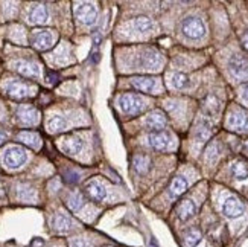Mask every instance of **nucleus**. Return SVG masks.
Instances as JSON below:
<instances>
[{"label":"nucleus","instance_id":"f257e3e1","mask_svg":"<svg viewBox=\"0 0 248 247\" xmlns=\"http://www.w3.org/2000/svg\"><path fill=\"white\" fill-rule=\"evenodd\" d=\"M119 105L125 115L136 116L139 113H142L148 107V99L143 98L140 95L134 93H124L119 98Z\"/></svg>","mask_w":248,"mask_h":247},{"label":"nucleus","instance_id":"f03ea898","mask_svg":"<svg viewBox=\"0 0 248 247\" xmlns=\"http://www.w3.org/2000/svg\"><path fill=\"white\" fill-rule=\"evenodd\" d=\"M2 160H3V165L9 169H17L20 166H23L28 160V151L25 148L21 147H17V145H13V147H8L5 151H3V156H2Z\"/></svg>","mask_w":248,"mask_h":247},{"label":"nucleus","instance_id":"7ed1b4c3","mask_svg":"<svg viewBox=\"0 0 248 247\" xmlns=\"http://www.w3.org/2000/svg\"><path fill=\"white\" fill-rule=\"evenodd\" d=\"M55 32L50 29H35L31 34V43L32 46L38 50H47L55 43Z\"/></svg>","mask_w":248,"mask_h":247},{"label":"nucleus","instance_id":"20e7f679","mask_svg":"<svg viewBox=\"0 0 248 247\" xmlns=\"http://www.w3.org/2000/svg\"><path fill=\"white\" fill-rule=\"evenodd\" d=\"M181 31L187 38L198 40V38H201L204 35V32H206V26H204V23L198 17H187V18L183 20Z\"/></svg>","mask_w":248,"mask_h":247},{"label":"nucleus","instance_id":"39448f33","mask_svg":"<svg viewBox=\"0 0 248 247\" xmlns=\"http://www.w3.org/2000/svg\"><path fill=\"white\" fill-rule=\"evenodd\" d=\"M8 96H11V98H14V99H25V98H29V96L34 95L35 92V87H32V85L23 82V81H9L6 84V87H5Z\"/></svg>","mask_w":248,"mask_h":247},{"label":"nucleus","instance_id":"423d86ee","mask_svg":"<svg viewBox=\"0 0 248 247\" xmlns=\"http://www.w3.org/2000/svg\"><path fill=\"white\" fill-rule=\"evenodd\" d=\"M75 17L82 25H93L96 21V17H98V11H96L93 3L81 2L75 5Z\"/></svg>","mask_w":248,"mask_h":247},{"label":"nucleus","instance_id":"0eeeda50","mask_svg":"<svg viewBox=\"0 0 248 247\" xmlns=\"http://www.w3.org/2000/svg\"><path fill=\"white\" fill-rule=\"evenodd\" d=\"M17 119L20 124L34 127L40 122V112L32 105H20L17 109Z\"/></svg>","mask_w":248,"mask_h":247},{"label":"nucleus","instance_id":"6e6552de","mask_svg":"<svg viewBox=\"0 0 248 247\" xmlns=\"http://www.w3.org/2000/svg\"><path fill=\"white\" fill-rule=\"evenodd\" d=\"M139 66L143 70H155L161 66V55L155 49H145L139 58Z\"/></svg>","mask_w":248,"mask_h":247},{"label":"nucleus","instance_id":"1a4fd4ad","mask_svg":"<svg viewBox=\"0 0 248 247\" xmlns=\"http://www.w3.org/2000/svg\"><path fill=\"white\" fill-rule=\"evenodd\" d=\"M229 69L236 80L248 78V58L244 55H233L229 61Z\"/></svg>","mask_w":248,"mask_h":247},{"label":"nucleus","instance_id":"9d476101","mask_svg":"<svg viewBox=\"0 0 248 247\" xmlns=\"http://www.w3.org/2000/svg\"><path fill=\"white\" fill-rule=\"evenodd\" d=\"M245 211V206H244V203L236 197V196H230L224 200L222 203V212H224V215L225 217H229V218H238L241 217L242 214Z\"/></svg>","mask_w":248,"mask_h":247},{"label":"nucleus","instance_id":"9b49d317","mask_svg":"<svg viewBox=\"0 0 248 247\" xmlns=\"http://www.w3.org/2000/svg\"><path fill=\"white\" fill-rule=\"evenodd\" d=\"M227 127L232 132H247L248 130V113H245L242 109L233 110L227 119Z\"/></svg>","mask_w":248,"mask_h":247},{"label":"nucleus","instance_id":"f8f14e48","mask_svg":"<svg viewBox=\"0 0 248 247\" xmlns=\"http://www.w3.org/2000/svg\"><path fill=\"white\" fill-rule=\"evenodd\" d=\"M60 147L66 154L77 156V154H79L82 151L84 141H82V137H79L78 134H70V136H66L64 139H61Z\"/></svg>","mask_w":248,"mask_h":247},{"label":"nucleus","instance_id":"ddd939ff","mask_svg":"<svg viewBox=\"0 0 248 247\" xmlns=\"http://www.w3.org/2000/svg\"><path fill=\"white\" fill-rule=\"evenodd\" d=\"M168 121H166V116L165 113L161 110H154L151 112L146 119H145V127L148 128V130H153V132H160L163 130V128L166 127Z\"/></svg>","mask_w":248,"mask_h":247},{"label":"nucleus","instance_id":"4468645a","mask_svg":"<svg viewBox=\"0 0 248 247\" xmlns=\"http://www.w3.org/2000/svg\"><path fill=\"white\" fill-rule=\"evenodd\" d=\"M148 142H149V145L153 147L154 149L163 151V149L169 148V145L172 142V137L166 132H153L148 136Z\"/></svg>","mask_w":248,"mask_h":247},{"label":"nucleus","instance_id":"2eb2a0df","mask_svg":"<svg viewBox=\"0 0 248 247\" xmlns=\"http://www.w3.org/2000/svg\"><path fill=\"white\" fill-rule=\"evenodd\" d=\"M49 18V11L45 5H34L29 11V21L32 25H45Z\"/></svg>","mask_w":248,"mask_h":247},{"label":"nucleus","instance_id":"dca6fc26","mask_svg":"<svg viewBox=\"0 0 248 247\" xmlns=\"http://www.w3.org/2000/svg\"><path fill=\"white\" fill-rule=\"evenodd\" d=\"M14 69L23 75V77H29V78H35L40 75V67L37 66L35 63H31V61H25V60H20L17 63H14Z\"/></svg>","mask_w":248,"mask_h":247},{"label":"nucleus","instance_id":"f3484780","mask_svg":"<svg viewBox=\"0 0 248 247\" xmlns=\"http://www.w3.org/2000/svg\"><path fill=\"white\" fill-rule=\"evenodd\" d=\"M72 226H73L72 218L64 212H57L52 218V228L57 232H67L72 229Z\"/></svg>","mask_w":248,"mask_h":247},{"label":"nucleus","instance_id":"a211bd4d","mask_svg":"<svg viewBox=\"0 0 248 247\" xmlns=\"http://www.w3.org/2000/svg\"><path fill=\"white\" fill-rule=\"evenodd\" d=\"M85 192H87V196H89L92 200H94V201H102V200H105V197H107V191H105V188L99 183L98 180H92V181H89V183L85 185Z\"/></svg>","mask_w":248,"mask_h":247},{"label":"nucleus","instance_id":"6ab92c4d","mask_svg":"<svg viewBox=\"0 0 248 247\" xmlns=\"http://www.w3.org/2000/svg\"><path fill=\"white\" fill-rule=\"evenodd\" d=\"M131 84L140 92L151 93V92H154L157 87V80L153 77H136L131 80Z\"/></svg>","mask_w":248,"mask_h":247},{"label":"nucleus","instance_id":"aec40b11","mask_svg":"<svg viewBox=\"0 0 248 247\" xmlns=\"http://www.w3.org/2000/svg\"><path fill=\"white\" fill-rule=\"evenodd\" d=\"M195 212H197V206L192 200H183L177 208V214H178L180 220H183V221H186L190 217H193Z\"/></svg>","mask_w":248,"mask_h":247},{"label":"nucleus","instance_id":"412c9836","mask_svg":"<svg viewBox=\"0 0 248 247\" xmlns=\"http://www.w3.org/2000/svg\"><path fill=\"white\" fill-rule=\"evenodd\" d=\"M187 189V181L183 176H177L174 180H172L170 188H169V196L172 198H177L180 196H183Z\"/></svg>","mask_w":248,"mask_h":247},{"label":"nucleus","instance_id":"4be33fe9","mask_svg":"<svg viewBox=\"0 0 248 247\" xmlns=\"http://www.w3.org/2000/svg\"><path fill=\"white\" fill-rule=\"evenodd\" d=\"M133 166L139 174H146L151 168V159L146 154H136L133 157Z\"/></svg>","mask_w":248,"mask_h":247},{"label":"nucleus","instance_id":"5701e85b","mask_svg":"<svg viewBox=\"0 0 248 247\" xmlns=\"http://www.w3.org/2000/svg\"><path fill=\"white\" fill-rule=\"evenodd\" d=\"M232 174L234 179L238 180H244L248 177V162L244 159L236 160V162L232 165Z\"/></svg>","mask_w":248,"mask_h":247},{"label":"nucleus","instance_id":"b1692460","mask_svg":"<svg viewBox=\"0 0 248 247\" xmlns=\"http://www.w3.org/2000/svg\"><path fill=\"white\" fill-rule=\"evenodd\" d=\"M67 128V121H66V117H62L60 115H55V116H52L50 119L47 121V130L50 133H60L62 130H66Z\"/></svg>","mask_w":248,"mask_h":247},{"label":"nucleus","instance_id":"393cba45","mask_svg":"<svg viewBox=\"0 0 248 247\" xmlns=\"http://www.w3.org/2000/svg\"><path fill=\"white\" fill-rule=\"evenodd\" d=\"M169 84H170V87H174L177 90H181V89H186L187 85H189V78H187V75H185V73L175 72V73L170 75Z\"/></svg>","mask_w":248,"mask_h":247},{"label":"nucleus","instance_id":"a878e982","mask_svg":"<svg viewBox=\"0 0 248 247\" xmlns=\"http://www.w3.org/2000/svg\"><path fill=\"white\" fill-rule=\"evenodd\" d=\"M18 141L32 148H40V136L34 132H21L18 133Z\"/></svg>","mask_w":248,"mask_h":247},{"label":"nucleus","instance_id":"bb28decb","mask_svg":"<svg viewBox=\"0 0 248 247\" xmlns=\"http://www.w3.org/2000/svg\"><path fill=\"white\" fill-rule=\"evenodd\" d=\"M133 28L137 32H142V34H146V32H151L154 29V23L151 21L148 17H136L133 20Z\"/></svg>","mask_w":248,"mask_h":247},{"label":"nucleus","instance_id":"cd10ccee","mask_svg":"<svg viewBox=\"0 0 248 247\" xmlns=\"http://www.w3.org/2000/svg\"><path fill=\"white\" fill-rule=\"evenodd\" d=\"M17 197L21 200V201H34L37 198L35 196V191L32 189L29 185L26 183H20L17 186Z\"/></svg>","mask_w":248,"mask_h":247},{"label":"nucleus","instance_id":"c85d7f7f","mask_svg":"<svg viewBox=\"0 0 248 247\" xmlns=\"http://www.w3.org/2000/svg\"><path fill=\"white\" fill-rule=\"evenodd\" d=\"M212 134V125L209 121H201L197 127V132H195V137H197V141L200 142H204V141H207V139L210 137Z\"/></svg>","mask_w":248,"mask_h":247},{"label":"nucleus","instance_id":"c756f323","mask_svg":"<svg viewBox=\"0 0 248 247\" xmlns=\"http://www.w3.org/2000/svg\"><path fill=\"white\" fill-rule=\"evenodd\" d=\"M84 203H85L84 201V197L81 194H78V192H75V194H72V196L67 197V206L73 212H78L84 206Z\"/></svg>","mask_w":248,"mask_h":247},{"label":"nucleus","instance_id":"7c9ffc66","mask_svg":"<svg viewBox=\"0 0 248 247\" xmlns=\"http://www.w3.org/2000/svg\"><path fill=\"white\" fill-rule=\"evenodd\" d=\"M202 240V235L198 229H190L186 237H185V241L187 244V247H197L200 244V241Z\"/></svg>","mask_w":248,"mask_h":247},{"label":"nucleus","instance_id":"2f4dec72","mask_svg":"<svg viewBox=\"0 0 248 247\" xmlns=\"http://www.w3.org/2000/svg\"><path fill=\"white\" fill-rule=\"evenodd\" d=\"M218 154H219V145L217 142H212L206 149V160H209V162H215Z\"/></svg>","mask_w":248,"mask_h":247},{"label":"nucleus","instance_id":"473e14b6","mask_svg":"<svg viewBox=\"0 0 248 247\" xmlns=\"http://www.w3.org/2000/svg\"><path fill=\"white\" fill-rule=\"evenodd\" d=\"M206 109L210 112V113H217L218 109H219V105H218V101L215 96H209V98L206 99Z\"/></svg>","mask_w":248,"mask_h":247},{"label":"nucleus","instance_id":"72a5a7b5","mask_svg":"<svg viewBox=\"0 0 248 247\" xmlns=\"http://www.w3.org/2000/svg\"><path fill=\"white\" fill-rule=\"evenodd\" d=\"M69 247H92L89 241H85L82 238H73L69 243Z\"/></svg>","mask_w":248,"mask_h":247},{"label":"nucleus","instance_id":"f704fd0d","mask_svg":"<svg viewBox=\"0 0 248 247\" xmlns=\"http://www.w3.org/2000/svg\"><path fill=\"white\" fill-rule=\"evenodd\" d=\"M241 96H242V99L245 104H248V82L244 84L242 87H241Z\"/></svg>","mask_w":248,"mask_h":247},{"label":"nucleus","instance_id":"c9c22d12","mask_svg":"<svg viewBox=\"0 0 248 247\" xmlns=\"http://www.w3.org/2000/svg\"><path fill=\"white\" fill-rule=\"evenodd\" d=\"M242 45H244V48L248 50V31H247L245 34L242 35Z\"/></svg>","mask_w":248,"mask_h":247},{"label":"nucleus","instance_id":"e433bc0d","mask_svg":"<svg viewBox=\"0 0 248 247\" xmlns=\"http://www.w3.org/2000/svg\"><path fill=\"white\" fill-rule=\"evenodd\" d=\"M6 137H8V136H6V133H5V132H2V130H0V145H2V144H3V142L6 141Z\"/></svg>","mask_w":248,"mask_h":247},{"label":"nucleus","instance_id":"4c0bfd02","mask_svg":"<svg viewBox=\"0 0 248 247\" xmlns=\"http://www.w3.org/2000/svg\"><path fill=\"white\" fill-rule=\"evenodd\" d=\"M5 197V189L2 186V183H0V198H3Z\"/></svg>","mask_w":248,"mask_h":247},{"label":"nucleus","instance_id":"58836bf2","mask_svg":"<svg viewBox=\"0 0 248 247\" xmlns=\"http://www.w3.org/2000/svg\"><path fill=\"white\" fill-rule=\"evenodd\" d=\"M149 247H157V244H155L154 241H151V243H149Z\"/></svg>","mask_w":248,"mask_h":247},{"label":"nucleus","instance_id":"ea45409f","mask_svg":"<svg viewBox=\"0 0 248 247\" xmlns=\"http://www.w3.org/2000/svg\"><path fill=\"white\" fill-rule=\"evenodd\" d=\"M105 247H114V246H105Z\"/></svg>","mask_w":248,"mask_h":247},{"label":"nucleus","instance_id":"a19ab883","mask_svg":"<svg viewBox=\"0 0 248 247\" xmlns=\"http://www.w3.org/2000/svg\"><path fill=\"white\" fill-rule=\"evenodd\" d=\"M247 147H248V144H247Z\"/></svg>","mask_w":248,"mask_h":247}]
</instances>
